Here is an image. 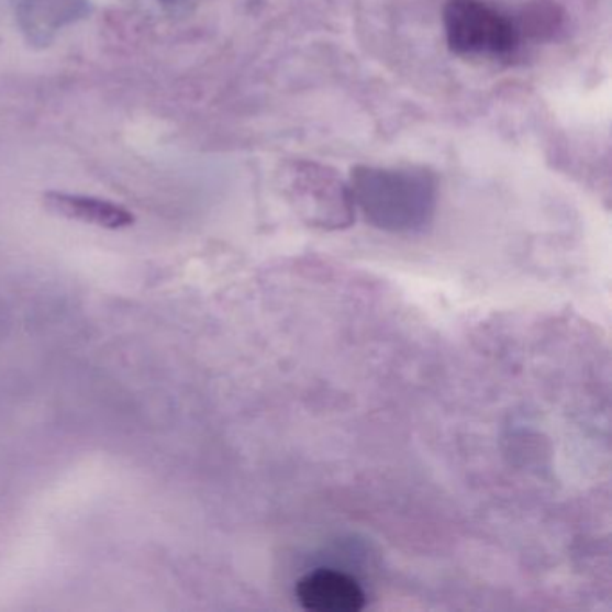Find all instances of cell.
<instances>
[{"label": "cell", "instance_id": "1", "mask_svg": "<svg viewBox=\"0 0 612 612\" xmlns=\"http://www.w3.org/2000/svg\"><path fill=\"white\" fill-rule=\"evenodd\" d=\"M348 187L354 207L379 231L419 232L435 216L438 183L424 167L356 166Z\"/></svg>", "mask_w": 612, "mask_h": 612}, {"label": "cell", "instance_id": "2", "mask_svg": "<svg viewBox=\"0 0 612 612\" xmlns=\"http://www.w3.org/2000/svg\"><path fill=\"white\" fill-rule=\"evenodd\" d=\"M282 194L309 225L338 231L354 221L353 192L333 167L316 160H288L279 173Z\"/></svg>", "mask_w": 612, "mask_h": 612}, {"label": "cell", "instance_id": "3", "mask_svg": "<svg viewBox=\"0 0 612 612\" xmlns=\"http://www.w3.org/2000/svg\"><path fill=\"white\" fill-rule=\"evenodd\" d=\"M442 24L447 45L456 55L503 56L520 45L514 20L483 0H447Z\"/></svg>", "mask_w": 612, "mask_h": 612}, {"label": "cell", "instance_id": "4", "mask_svg": "<svg viewBox=\"0 0 612 612\" xmlns=\"http://www.w3.org/2000/svg\"><path fill=\"white\" fill-rule=\"evenodd\" d=\"M294 594L300 605L311 612H359L367 603V594L356 578L331 568L304 575Z\"/></svg>", "mask_w": 612, "mask_h": 612}, {"label": "cell", "instance_id": "5", "mask_svg": "<svg viewBox=\"0 0 612 612\" xmlns=\"http://www.w3.org/2000/svg\"><path fill=\"white\" fill-rule=\"evenodd\" d=\"M44 203L45 209L56 216L81 221L87 225L101 226L109 231L126 229L133 223L132 212L113 201L99 200V198L49 192V194H45Z\"/></svg>", "mask_w": 612, "mask_h": 612}]
</instances>
